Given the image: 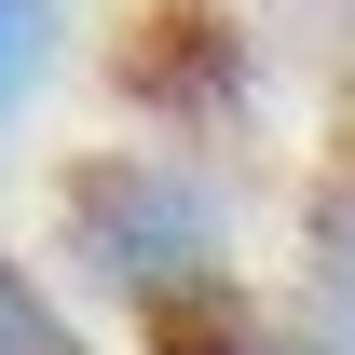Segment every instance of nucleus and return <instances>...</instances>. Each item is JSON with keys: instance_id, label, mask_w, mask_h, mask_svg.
I'll return each instance as SVG.
<instances>
[{"instance_id": "f257e3e1", "label": "nucleus", "mask_w": 355, "mask_h": 355, "mask_svg": "<svg viewBox=\"0 0 355 355\" xmlns=\"http://www.w3.org/2000/svg\"><path fill=\"white\" fill-rule=\"evenodd\" d=\"M69 260L150 328V314L232 287V219L178 150H83L69 164Z\"/></svg>"}, {"instance_id": "f03ea898", "label": "nucleus", "mask_w": 355, "mask_h": 355, "mask_svg": "<svg viewBox=\"0 0 355 355\" xmlns=\"http://www.w3.org/2000/svg\"><path fill=\"white\" fill-rule=\"evenodd\" d=\"M110 83L137 110H164V123H219L232 96H246V28H232L219 0H137L123 42H110Z\"/></svg>"}, {"instance_id": "7ed1b4c3", "label": "nucleus", "mask_w": 355, "mask_h": 355, "mask_svg": "<svg viewBox=\"0 0 355 355\" xmlns=\"http://www.w3.org/2000/svg\"><path fill=\"white\" fill-rule=\"evenodd\" d=\"M0 355H96V328L55 301V287L14 260V246H0Z\"/></svg>"}, {"instance_id": "20e7f679", "label": "nucleus", "mask_w": 355, "mask_h": 355, "mask_svg": "<svg viewBox=\"0 0 355 355\" xmlns=\"http://www.w3.org/2000/svg\"><path fill=\"white\" fill-rule=\"evenodd\" d=\"M137 342H150V355H273V328L246 314V287H219V301H178V314H150Z\"/></svg>"}, {"instance_id": "39448f33", "label": "nucleus", "mask_w": 355, "mask_h": 355, "mask_svg": "<svg viewBox=\"0 0 355 355\" xmlns=\"http://www.w3.org/2000/svg\"><path fill=\"white\" fill-rule=\"evenodd\" d=\"M42 42H55V0H0V110L42 83Z\"/></svg>"}]
</instances>
